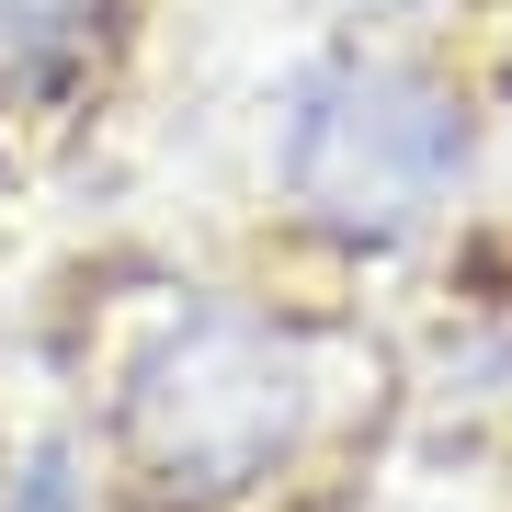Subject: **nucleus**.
Returning <instances> with one entry per match:
<instances>
[{
  "mask_svg": "<svg viewBox=\"0 0 512 512\" xmlns=\"http://www.w3.org/2000/svg\"><path fill=\"white\" fill-rule=\"evenodd\" d=\"M342 421V330L274 296L194 285L126 342L103 387V456L148 512H251Z\"/></svg>",
  "mask_w": 512,
  "mask_h": 512,
  "instance_id": "obj_1",
  "label": "nucleus"
},
{
  "mask_svg": "<svg viewBox=\"0 0 512 512\" xmlns=\"http://www.w3.org/2000/svg\"><path fill=\"white\" fill-rule=\"evenodd\" d=\"M285 228L330 262H399L433 239L478 183V103L399 35H330L285 69L274 137H262Z\"/></svg>",
  "mask_w": 512,
  "mask_h": 512,
  "instance_id": "obj_2",
  "label": "nucleus"
},
{
  "mask_svg": "<svg viewBox=\"0 0 512 512\" xmlns=\"http://www.w3.org/2000/svg\"><path fill=\"white\" fill-rule=\"evenodd\" d=\"M114 35H126V0H0V92L69 114L103 80Z\"/></svg>",
  "mask_w": 512,
  "mask_h": 512,
  "instance_id": "obj_3",
  "label": "nucleus"
},
{
  "mask_svg": "<svg viewBox=\"0 0 512 512\" xmlns=\"http://www.w3.org/2000/svg\"><path fill=\"white\" fill-rule=\"evenodd\" d=\"M0 512H92V456L69 433H35L0 478Z\"/></svg>",
  "mask_w": 512,
  "mask_h": 512,
  "instance_id": "obj_4",
  "label": "nucleus"
},
{
  "mask_svg": "<svg viewBox=\"0 0 512 512\" xmlns=\"http://www.w3.org/2000/svg\"><path fill=\"white\" fill-rule=\"evenodd\" d=\"M342 12H365L376 35H410V23H433V0H342Z\"/></svg>",
  "mask_w": 512,
  "mask_h": 512,
  "instance_id": "obj_5",
  "label": "nucleus"
},
{
  "mask_svg": "<svg viewBox=\"0 0 512 512\" xmlns=\"http://www.w3.org/2000/svg\"><path fill=\"white\" fill-rule=\"evenodd\" d=\"M0 194H12V92H0Z\"/></svg>",
  "mask_w": 512,
  "mask_h": 512,
  "instance_id": "obj_6",
  "label": "nucleus"
},
{
  "mask_svg": "<svg viewBox=\"0 0 512 512\" xmlns=\"http://www.w3.org/2000/svg\"><path fill=\"white\" fill-rule=\"evenodd\" d=\"M501 103H512V46H501Z\"/></svg>",
  "mask_w": 512,
  "mask_h": 512,
  "instance_id": "obj_7",
  "label": "nucleus"
}]
</instances>
